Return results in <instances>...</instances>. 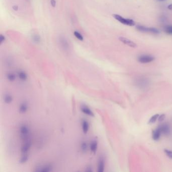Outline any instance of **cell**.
<instances>
[{"label": "cell", "mask_w": 172, "mask_h": 172, "mask_svg": "<svg viewBox=\"0 0 172 172\" xmlns=\"http://www.w3.org/2000/svg\"><path fill=\"white\" fill-rule=\"evenodd\" d=\"M5 37L3 36V35H0V40H1V43H3L4 41H5Z\"/></svg>", "instance_id": "27"}, {"label": "cell", "mask_w": 172, "mask_h": 172, "mask_svg": "<svg viewBox=\"0 0 172 172\" xmlns=\"http://www.w3.org/2000/svg\"><path fill=\"white\" fill-rule=\"evenodd\" d=\"M28 154H23V155L22 156L21 159H20V161H19V162L21 164H24V163H25L26 162L27 160H28Z\"/></svg>", "instance_id": "20"}, {"label": "cell", "mask_w": 172, "mask_h": 172, "mask_svg": "<svg viewBox=\"0 0 172 172\" xmlns=\"http://www.w3.org/2000/svg\"><path fill=\"white\" fill-rule=\"evenodd\" d=\"M60 43L61 45V46L63 47L64 49H67L68 48V42L65 38L64 37H61L60 40Z\"/></svg>", "instance_id": "17"}, {"label": "cell", "mask_w": 172, "mask_h": 172, "mask_svg": "<svg viewBox=\"0 0 172 172\" xmlns=\"http://www.w3.org/2000/svg\"><path fill=\"white\" fill-rule=\"evenodd\" d=\"M82 131L85 134H86L88 132L90 128V125L87 121L83 120L82 123Z\"/></svg>", "instance_id": "12"}, {"label": "cell", "mask_w": 172, "mask_h": 172, "mask_svg": "<svg viewBox=\"0 0 172 172\" xmlns=\"http://www.w3.org/2000/svg\"><path fill=\"white\" fill-rule=\"evenodd\" d=\"M159 1H165V0H159Z\"/></svg>", "instance_id": "31"}, {"label": "cell", "mask_w": 172, "mask_h": 172, "mask_svg": "<svg viewBox=\"0 0 172 172\" xmlns=\"http://www.w3.org/2000/svg\"><path fill=\"white\" fill-rule=\"evenodd\" d=\"M81 149L83 152H86L87 149V144L86 142H82L81 144Z\"/></svg>", "instance_id": "21"}, {"label": "cell", "mask_w": 172, "mask_h": 172, "mask_svg": "<svg viewBox=\"0 0 172 172\" xmlns=\"http://www.w3.org/2000/svg\"><path fill=\"white\" fill-rule=\"evenodd\" d=\"M98 142L96 140L91 141V143H90V149L91 152H93L94 154L96 152V151L98 149Z\"/></svg>", "instance_id": "11"}, {"label": "cell", "mask_w": 172, "mask_h": 172, "mask_svg": "<svg viewBox=\"0 0 172 172\" xmlns=\"http://www.w3.org/2000/svg\"><path fill=\"white\" fill-rule=\"evenodd\" d=\"M19 133L21 139L25 140L28 139V137L29 135V129L28 126L25 125H23L20 126Z\"/></svg>", "instance_id": "2"}, {"label": "cell", "mask_w": 172, "mask_h": 172, "mask_svg": "<svg viewBox=\"0 0 172 172\" xmlns=\"http://www.w3.org/2000/svg\"><path fill=\"white\" fill-rule=\"evenodd\" d=\"M4 101L5 103L7 104H9L11 103L13 101V98L12 96L9 94H7L5 95L4 98Z\"/></svg>", "instance_id": "16"}, {"label": "cell", "mask_w": 172, "mask_h": 172, "mask_svg": "<svg viewBox=\"0 0 172 172\" xmlns=\"http://www.w3.org/2000/svg\"><path fill=\"white\" fill-rule=\"evenodd\" d=\"M51 6L53 7H55L56 6V2L55 0H51Z\"/></svg>", "instance_id": "28"}, {"label": "cell", "mask_w": 172, "mask_h": 172, "mask_svg": "<svg viewBox=\"0 0 172 172\" xmlns=\"http://www.w3.org/2000/svg\"><path fill=\"white\" fill-rule=\"evenodd\" d=\"M37 169H38V170L36 171L38 172H48L51 171L53 168L51 165H46L43 167H40Z\"/></svg>", "instance_id": "13"}, {"label": "cell", "mask_w": 172, "mask_h": 172, "mask_svg": "<svg viewBox=\"0 0 172 172\" xmlns=\"http://www.w3.org/2000/svg\"><path fill=\"white\" fill-rule=\"evenodd\" d=\"M160 130H161L162 134L165 136H169L171 133L170 126L167 123H164L160 124L158 127Z\"/></svg>", "instance_id": "3"}, {"label": "cell", "mask_w": 172, "mask_h": 172, "mask_svg": "<svg viewBox=\"0 0 172 172\" xmlns=\"http://www.w3.org/2000/svg\"><path fill=\"white\" fill-rule=\"evenodd\" d=\"M104 160L103 158L101 157L100 158L98 162V172H103L104 171Z\"/></svg>", "instance_id": "10"}, {"label": "cell", "mask_w": 172, "mask_h": 172, "mask_svg": "<svg viewBox=\"0 0 172 172\" xmlns=\"http://www.w3.org/2000/svg\"><path fill=\"white\" fill-rule=\"evenodd\" d=\"M159 114H155L154 115V116H152L150 118L149 121H148V124H153L156 122L157 120L158 119V118H159Z\"/></svg>", "instance_id": "18"}, {"label": "cell", "mask_w": 172, "mask_h": 172, "mask_svg": "<svg viewBox=\"0 0 172 172\" xmlns=\"http://www.w3.org/2000/svg\"><path fill=\"white\" fill-rule=\"evenodd\" d=\"M27 109H28V107L26 104L25 103H22L19 106V111L21 114H24L26 112Z\"/></svg>", "instance_id": "14"}, {"label": "cell", "mask_w": 172, "mask_h": 172, "mask_svg": "<svg viewBox=\"0 0 172 172\" xmlns=\"http://www.w3.org/2000/svg\"><path fill=\"white\" fill-rule=\"evenodd\" d=\"M74 35L75 37H76V38L82 41L83 40V37L82 35L79 32H76V31L74 32Z\"/></svg>", "instance_id": "22"}, {"label": "cell", "mask_w": 172, "mask_h": 172, "mask_svg": "<svg viewBox=\"0 0 172 172\" xmlns=\"http://www.w3.org/2000/svg\"><path fill=\"white\" fill-rule=\"evenodd\" d=\"M165 154L166 155L170 158V159H172V151L170 150V149H165L164 150Z\"/></svg>", "instance_id": "23"}, {"label": "cell", "mask_w": 172, "mask_h": 172, "mask_svg": "<svg viewBox=\"0 0 172 172\" xmlns=\"http://www.w3.org/2000/svg\"><path fill=\"white\" fill-rule=\"evenodd\" d=\"M81 110L82 112H83L85 114L87 115L88 116L90 117H93L94 114L93 113V111L90 109V108L85 105H82L81 107Z\"/></svg>", "instance_id": "9"}, {"label": "cell", "mask_w": 172, "mask_h": 172, "mask_svg": "<svg viewBox=\"0 0 172 172\" xmlns=\"http://www.w3.org/2000/svg\"><path fill=\"white\" fill-rule=\"evenodd\" d=\"M85 171H86V172H92V171H93V169H92L91 167H90V166H88V167L86 168Z\"/></svg>", "instance_id": "29"}, {"label": "cell", "mask_w": 172, "mask_h": 172, "mask_svg": "<svg viewBox=\"0 0 172 172\" xmlns=\"http://www.w3.org/2000/svg\"><path fill=\"white\" fill-rule=\"evenodd\" d=\"M165 32L167 33L172 35V26H168L165 27Z\"/></svg>", "instance_id": "25"}, {"label": "cell", "mask_w": 172, "mask_h": 172, "mask_svg": "<svg viewBox=\"0 0 172 172\" xmlns=\"http://www.w3.org/2000/svg\"><path fill=\"white\" fill-rule=\"evenodd\" d=\"M161 134H162V132H161V130H160L159 128L157 127V129H154L152 131V139L155 141L159 140L161 137Z\"/></svg>", "instance_id": "8"}, {"label": "cell", "mask_w": 172, "mask_h": 172, "mask_svg": "<svg viewBox=\"0 0 172 172\" xmlns=\"http://www.w3.org/2000/svg\"><path fill=\"white\" fill-rule=\"evenodd\" d=\"M136 28L138 30L141 32H152L153 33H159V31L157 29L154 28H146V27L143 26L141 25H137L136 26Z\"/></svg>", "instance_id": "5"}, {"label": "cell", "mask_w": 172, "mask_h": 172, "mask_svg": "<svg viewBox=\"0 0 172 172\" xmlns=\"http://www.w3.org/2000/svg\"><path fill=\"white\" fill-rule=\"evenodd\" d=\"M154 60V57L149 55H142L139 57L138 58V61L140 63L142 64H146V63H150L153 61Z\"/></svg>", "instance_id": "4"}, {"label": "cell", "mask_w": 172, "mask_h": 172, "mask_svg": "<svg viewBox=\"0 0 172 172\" xmlns=\"http://www.w3.org/2000/svg\"><path fill=\"white\" fill-rule=\"evenodd\" d=\"M168 8L169 10H172V4H170V5H169Z\"/></svg>", "instance_id": "30"}, {"label": "cell", "mask_w": 172, "mask_h": 172, "mask_svg": "<svg viewBox=\"0 0 172 172\" xmlns=\"http://www.w3.org/2000/svg\"><path fill=\"white\" fill-rule=\"evenodd\" d=\"M19 78L22 81H25L27 79V75L26 73L24 71H20L18 74Z\"/></svg>", "instance_id": "15"}, {"label": "cell", "mask_w": 172, "mask_h": 172, "mask_svg": "<svg viewBox=\"0 0 172 172\" xmlns=\"http://www.w3.org/2000/svg\"><path fill=\"white\" fill-rule=\"evenodd\" d=\"M7 78L9 81H14L16 79V75L14 73H9L7 74Z\"/></svg>", "instance_id": "19"}, {"label": "cell", "mask_w": 172, "mask_h": 172, "mask_svg": "<svg viewBox=\"0 0 172 172\" xmlns=\"http://www.w3.org/2000/svg\"><path fill=\"white\" fill-rule=\"evenodd\" d=\"M33 40H34V41H35V43H38V42H40V37L37 36V35H35L33 37Z\"/></svg>", "instance_id": "26"}, {"label": "cell", "mask_w": 172, "mask_h": 172, "mask_svg": "<svg viewBox=\"0 0 172 172\" xmlns=\"http://www.w3.org/2000/svg\"><path fill=\"white\" fill-rule=\"evenodd\" d=\"M165 114H162L159 115V118H158V121L160 122H162V121H164V120L165 119Z\"/></svg>", "instance_id": "24"}, {"label": "cell", "mask_w": 172, "mask_h": 172, "mask_svg": "<svg viewBox=\"0 0 172 172\" xmlns=\"http://www.w3.org/2000/svg\"><path fill=\"white\" fill-rule=\"evenodd\" d=\"M31 146H32L31 141L28 139L26 140L25 143L22 146L21 152L22 154H27L28 151L30 149Z\"/></svg>", "instance_id": "7"}, {"label": "cell", "mask_w": 172, "mask_h": 172, "mask_svg": "<svg viewBox=\"0 0 172 172\" xmlns=\"http://www.w3.org/2000/svg\"><path fill=\"white\" fill-rule=\"evenodd\" d=\"M119 39L120 40L121 42H122L123 43L125 44V45H127V46H130V47L134 48L137 47V45H136L135 43H134L133 41H132L131 40H129L128 38L124 37H120Z\"/></svg>", "instance_id": "6"}, {"label": "cell", "mask_w": 172, "mask_h": 172, "mask_svg": "<svg viewBox=\"0 0 172 172\" xmlns=\"http://www.w3.org/2000/svg\"><path fill=\"white\" fill-rule=\"evenodd\" d=\"M112 16L115 19L125 25L130 26H132L135 25V22L132 19L124 18L122 16L119 15H117V14H113Z\"/></svg>", "instance_id": "1"}]
</instances>
